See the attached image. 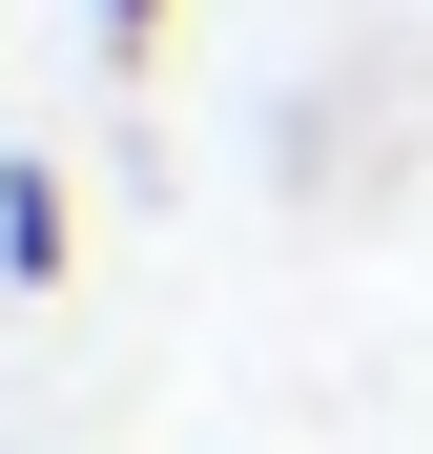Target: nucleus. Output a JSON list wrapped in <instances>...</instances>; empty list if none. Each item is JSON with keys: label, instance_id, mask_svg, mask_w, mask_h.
Wrapping results in <instances>:
<instances>
[{"label": "nucleus", "instance_id": "nucleus-1", "mask_svg": "<svg viewBox=\"0 0 433 454\" xmlns=\"http://www.w3.org/2000/svg\"><path fill=\"white\" fill-rule=\"evenodd\" d=\"M83 269V186L62 166H0V289H62Z\"/></svg>", "mask_w": 433, "mask_h": 454}, {"label": "nucleus", "instance_id": "nucleus-2", "mask_svg": "<svg viewBox=\"0 0 433 454\" xmlns=\"http://www.w3.org/2000/svg\"><path fill=\"white\" fill-rule=\"evenodd\" d=\"M166 21H186V0H83V42L124 62V83H144V62H166Z\"/></svg>", "mask_w": 433, "mask_h": 454}]
</instances>
